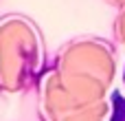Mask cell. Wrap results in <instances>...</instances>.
<instances>
[{"instance_id":"1","label":"cell","mask_w":125,"mask_h":121,"mask_svg":"<svg viewBox=\"0 0 125 121\" xmlns=\"http://www.w3.org/2000/svg\"><path fill=\"white\" fill-rule=\"evenodd\" d=\"M110 106H112L110 121H125V97H123L121 90H112V95H110Z\"/></svg>"},{"instance_id":"2","label":"cell","mask_w":125,"mask_h":121,"mask_svg":"<svg viewBox=\"0 0 125 121\" xmlns=\"http://www.w3.org/2000/svg\"><path fill=\"white\" fill-rule=\"evenodd\" d=\"M123 86H125V66H123Z\"/></svg>"}]
</instances>
